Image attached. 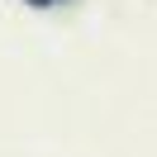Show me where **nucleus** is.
<instances>
[{"instance_id": "1", "label": "nucleus", "mask_w": 157, "mask_h": 157, "mask_svg": "<svg viewBox=\"0 0 157 157\" xmlns=\"http://www.w3.org/2000/svg\"><path fill=\"white\" fill-rule=\"evenodd\" d=\"M29 5H57V0H29Z\"/></svg>"}]
</instances>
